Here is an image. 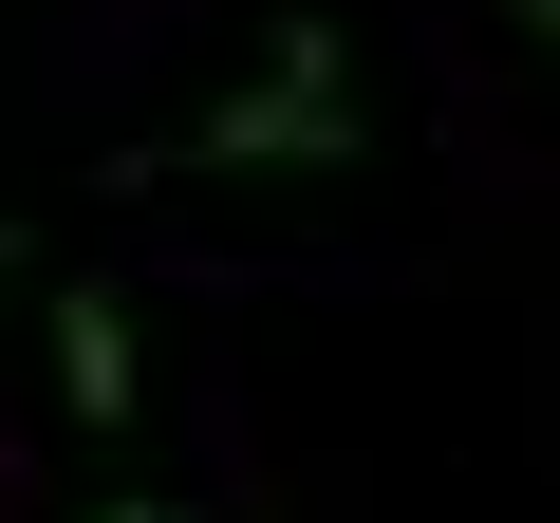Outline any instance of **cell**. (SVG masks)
Masks as SVG:
<instances>
[{
    "label": "cell",
    "mask_w": 560,
    "mask_h": 523,
    "mask_svg": "<svg viewBox=\"0 0 560 523\" xmlns=\"http://www.w3.org/2000/svg\"><path fill=\"white\" fill-rule=\"evenodd\" d=\"M168 168H224V187H318V168H374V113H355V38L337 20H261V75H224L187 113Z\"/></svg>",
    "instance_id": "6da1fadb"
},
{
    "label": "cell",
    "mask_w": 560,
    "mask_h": 523,
    "mask_svg": "<svg viewBox=\"0 0 560 523\" xmlns=\"http://www.w3.org/2000/svg\"><path fill=\"white\" fill-rule=\"evenodd\" d=\"M38 356H57V411L113 449V430H131V300H113V281H57V300H38Z\"/></svg>",
    "instance_id": "7a4b0ae2"
},
{
    "label": "cell",
    "mask_w": 560,
    "mask_h": 523,
    "mask_svg": "<svg viewBox=\"0 0 560 523\" xmlns=\"http://www.w3.org/2000/svg\"><path fill=\"white\" fill-rule=\"evenodd\" d=\"M504 20H523V38H560V0H504Z\"/></svg>",
    "instance_id": "3957f363"
},
{
    "label": "cell",
    "mask_w": 560,
    "mask_h": 523,
    "mask_svg": "<svg viewBox=\"0 0 560 523\" xmlns=\"http://www.w3.org/2000/svg\"><path fill=\"white\" fill-rule=\"evenodd\" d=\"M94 523H187V504H94Z\"/></svg>",
    "instance_id": "277c9868"
}]
</instances>
